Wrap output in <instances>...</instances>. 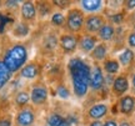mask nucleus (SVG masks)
<instances>
[{
    "label": "nucleus",
    "mask_w": 135,
    "mask_h": 126,
    "mask_svg": "<svg viewBox=\"0 0 135 126\" xmlns=\"http://www.w3.org/2000/svg\"><path fill=\"white\" fill-rule=\"evenodd\" d=\"M79 44V36L69 33H63L59 36V46L65 54H73L78 49Z\"/></svg>",
    "instance_id": "9d476101"
},
{
    "label": "nucleus",
    "mask_w": 135,
    "mask_h": 126,
    "mask_svg": "<svg viewBox=\"0 0 135 126\" xmlns=\"http://www.w3.org/2000/svg\"><path fill=\"white\" fill-rule=\"evenodd\" d=\"M11 78H13V74L10 73L9 69L5 66V64L3 63V60L0 59V91L9 84Z\"/></svg>",
    "instance_id": "b1692460"
},
{
    "label": "nucleus",
    "mask_w": 135,
    "mask_h": 126,
    "mask_svg": "<svg viewBox=\"0 0 135 126\" xmlns=\"http://www.w3.org/2000/svg\"><path fill=\"white\" fill-rule=\"evenodd\" d=\"M3 63L13 75L19 73L29 60V50L24 43H14L3 54Z\"/></svg>",
    "instance_id": "f03ea898"
},
{
    "label": "nucleus",
    "mask_w": 135,
    "mask_h": 126,
    "mask_svg": "<svg viewBox=\"0 0 135 126\" xmlns=\"http://www.w3.org/2000/svg\"><path fill=\"white\" fill-rule=\"evenodd\" d=\"M123 6H124L128 11H134L135 10V0H126V1H123Z\"/></svg>",
    "instance_id": "7c9ffc66"
},
{
    "label": "nucleus",
    "mask_w": 135,
    "mask_h": 126,
    "mask_svg": "<svg viewBox=\"0 0 135 126\" xmlns=\"http://www.w3.org/2000/svg\"><path fill=\"white\" fill-rule=\"evenodd\" d=\"M104 87H105V74H104L100 65L95 64L94 66H91L90 89L93 91H100Z\"/></svg>",
    "instance_id": "1a4fd4ad"
},
{
    "label": "nucleus",
    "mask_w": 135,
    "mask_h": 126,
    "mask_svg": "<svg viewBox=\"0 0 135 126\" xmlns=\"http://www.w3.org/2000/svg\"><path fill=\"white\" fill-rule=\"evenodd\" d=\"M14 105L18 109H23V107H26L30 102V92L26 91V90H19L14 95Z\"/></svg>",
    "instance_id": "412c9836"
},
{
    "label": "nucleus",
    "mask_w": 135,
    "mask_h": 126,
    "mask_svg": "<svg viewBox=\"0 0 135 126\" xmlns=\"http://www.w3.org/2000/svg\"><path fill=\"white\" fill-rule=\"evenodd\" d=\"M36 121V114L33 107L26 106L19 109L14 117L15 126H34Z\"/></svg>",
    "instance_id": "39448f33"
},
{
    "label": "nucleus",
    "mask_w": 135,
    "mask_h": 126,
    "mask_svg": "<svg viewBox=\"0 0 135 126\" xmlns=\"http://www.w3.org/2000/svg\"><path fill=\"white\" fill-rule=\"evenodd\" d=\"M126 45L131 50L135 49V31L134 30H131L130 33L128 34V36H126Z\"/></svg>",
    "instance_id": "cd10ccee"
},
{
    "label": "nucleus",
    "mask_w": 135,
    "mask_h": 126,
    "mask_svg": "<svg viewBox=\"0 0 135 126\" xmlns=\"http://www.w3.org/2000/svg\"><path fill=\"white\" fill-rule=\"evenodd\" d=\"M110 87H111V92L116 97H121L130 90V80H129V78L126 76L125 74L116 75L115 78L113 79V83H111Z\"/></svg>",
    "instance_id": "6e6552de"
},
{
    "label": "nucleus",
    "mask_w": 135,
    "mask_h": 126,
    "mask_svg": "<svg viewBox=\"0 0 135 126\" xmlns=\"http://www.w3.org/2000/svg\"><path fill=\"white\" fill-rule=\"evenodd\" d=\"M133 116H134V119H135V112H134V114H133Z\"/></svg>",
    "instance_id": "c9c22d12"
},
{
    "label": "nucleus",
    "mask_w": 135,
    "mask_h": 126,
    "mask_svg": "<svg viewBox=\"0 0 135 126\" xmlns=\"http://www.w3.org/2000/svg\"><path fill=\"white\" fill-rule=\"evenodd\" d=\"M88 126H103V121H100V120H93V121L89 122Z\"/></svg>",
    "instance_id": "473e14b6"
},
{
    "label": "nucleus",
    "mask_w": 135,
    "mask_h": 126,
    "mask_svg": "<svg viewBox=\"0 0 135 126\" xmlns=\"http://www.w3.org/2000/svg\"><path fill=\"white\" fill-rule=\"evenodd\" d=\"M103 126H119V122L116 121V119H106L105 121L103 122Z\"/></svg>",
    "instance_id": "2f4dec72"
},
{
    "label": "nucleus",
    "mask_w": 135,
    "mask_h": 126,
    "mask_svg": "<svg viewBox=\"0 0 135 126\" xmlns=\"http://www.w3.org/2000/svg\"><path fill=\"white\" fill-rule=\"evenodd\" d=\"M109 114V105L106 102H95L94 105L89 107L86 115L90 119V121L93 120H100L104 119Z\"/></svg>",
    "instance_id": "ddd939ff"
},
{
    "label": "nucleus",
    "mask_w": 135,
    "mask_h": 126,
    "mask_svg": "<svg viewBox=\"0 0 135 126\" xmlns=\"http://www.w3.org/2000/svg\"><path fill=\"white\" fill-rule=\"evenodd\" d=\"M99 40L95 35H88L84 34L83 36L79 38V44H78V49L84 54H90L97 46Z\"/></svg>",
    "instance_id": "f3484780"
},
{
    "label": "nucleus",
    "mask_w": 135,
    "mask_h": 126,
    "mask_svg": "<svg viewBox=\"0 0 135 126\" xmlns=\"http://www.w3.org/2000/svg\"><path fill=\"white\" fill-rule=\"evenodd\" d=\"M49 99V89L44 84H35L30 90V102L34 106H41Z\"/></svg>",
    "instance_id": "0eeeda50"
},
{
    "label": "nucleus",
    "mask_w": 135,
    "mask_h": 126,
    "mask_svg": "<svg viewBox=\"0 0 135 126\" xmlns=\"http://www.w3.org/2000/svg\"><path fill=\"white\" fill-rule=\"evenodd\" d=\"M0 126H14V122L10 116L4 115V116H0Z\"/></svg>",
    "instance_id": "c85d7f7f"
},
{
    "label": "nucleus",
    "mask_w": 135,
    "mask_h": 126,
    "mask_svg": "<svg viewBox=\"0 0 135 126\" xmlns=\"http://www.w3.org/2000/svg\"><path fill=\"white\" fill-rule=\"evenodd\" d=\"M40 75V66L35 61H28L19 71V76L25 80H35Z\"/></svg>",
    "instance_id": "2eb2a0df"
},
{
    "label": "nucleus",
    "mask_w": 135,
    "mask_h": 126,
    "mask_svg": "<svg viewBox=\"0 0 135 126\" xmlns=\"http://www.w3.org/2000/svg\"><path fill=\"white\" fill-rule=\"evenodd\" d=\"M66 21H65V28L66 33L69 34H80L84 30V21H85V14L79 6H71L66 10L65 14Z\"/></svg>",
    "instance_id": "7ed1b4c3"
},
{
    "label": "nucleus",
    "mask_w": 135,
    "mask_h": 126,
    "mask_svg": "<svg viewBox=\"0 0 135 126\" xmlns=\"http://www.w3.org/2000/svg\"><path fill=\"white\" fill-rule=\"evenodd\" d=\"M115 35H116V28L111 24V23L105 21V24L101 26L100 30L98 31V34L95 35V36L98 38V40H99L100 43L108 44L114 40Z\"/></svg>",
    "instance_id": "4468645a"
},
{
    "label": "nucleus",
    "mask_w": 135,
    "mask_h": 126,
    "mask_svg": "<svg viewBox=\"0 0 135 126\" xmlns=\"http://www.w3.org/2000/svg\"><path fill=\"white\" fill-rule=\"evenodd\" d=\"M105 18L101 14H93L85 15V21H84V30L88 35H97L100 28L105 24Z\"/></svg>",
    "instance_id": "423d86ee"
},
{
    "label": "nucleus",
    "mask_w": 135,
    "mask_h": 126,
    "mask_svg": "<svg viewBox=\"0 0 135 126\" xmlns=\"http://www.w3.org/2000/svg\"><path fill=\"white\" fill-rule=\"evenodd\" d=\"M130 85H131V87H133V90H134V91H135V71H133V74H131Z\"/></svg>",
    "instance_id": "f704fd0d"
},
{
    "label": "nucleus",
    "mask_w": 135,
    "mask_h": 126,
    "mask_svg": "<svg viewBox=\"0 0 135 126\" xmlns=\"http://www.w3.org/2000/svg\"><path fill=\"white\" fill-rule=\"evenodd\" d=\"M19 15L21 21H24L29 25H33L38 19V11H36L35 1H31V0L21 1L19 8Z\"/></svg>",
    "instance_id": "20e7f679"
},
{
    "label": "nucleus",
    "mask_w": 135,
    "mask_h": 126,
    "mask_svg": "<svg viewBox=\"0 0 135 126\" xmlns=\"http://www.w3.org/2000/svg\"><path fill=\"white\" fill-rule=\"evenodd\" d=\"M3 4H4V6L6 9H19L21 3L20 1H11V0H9V1H4Z\"/></svg>",
    "instance_id": "c756f323"
},
{
    "label": "nucleus",
    "mask_w": 135,
    "mask_h": 126,
    "mask_svg": "<svg viewBox=\"0 0 135 126\" xmlns=\"http://www.w3.org/2000/svg\"><path fill=\"white\" fill-rule=\"evenodd\" d=\"M55 94H56V96H58L59 99H61V100H69L70 96H71L70 89H69L66 85H64V84H59L58 86H56Z\"/></svg>",
    "instance_id": "bb28decb"
},
{
    "label": "nucleus",
    "mask_w": 135,
    "mask_h": 126,
    "mask_svg": "<svg viewBox=\"0 0 135 126\" xmlns=\"http://www.w3.org/2000/svg\"><path fill=\"white\" fill-rule=\"evenodd\" d=\"M65 21H66V18L63 11H53V14L50 15V24L54 28H58V29L65 28Z\"/></svg>",
    "instance_id": "393cba45"
},
{
    "label": "nucleus",
    "mask_w": 135,
    "mask_h": 126,
    "mask_svg": "<svg viewBox=\"0 0 135 126\" xmlns=\"http://www.w3.org/2000/svg\"><path fill=\"white\" fill-rule=\"evenodd\" d=\"M36 11H38V18L40 19H45L46 16L53 14V5L49 1H36Z\"/></svg>",
    "instance_id": "5701e85b"
},
{
    "label": "nucleus",
    "mask_w": 135,
    "mask_h": 126,
    "mask_svg": "<svg viewBox=\"0 0 135 126\" xmlns=\"http://www.w3.org/2000/svg\"><path fill=\"white\" fill-rule=\"evenodd\" d=\"M108 54H109V46L105 43H99L97 44V46L94 48L91 53L89 54V56L95 61V63H103L108 59Z\"/></svg>",
    "instance_id": "a211bd4d"
},
{
    "label": "nucleus",
    "mask_w": 135,
    "mask_h": 126,
    "mask_svg": "<svg viewBox=\"0 0 135 126\" xmlns=\"http://www.w3.org/2000/svg\"><path fill=\"white\" fill-rule=\"evenodd\" d=\"M101 69H103L104 74H106V75H110V76H116L118 74L120 73L121 66H120V64H119V61H118L116 59L108 58L105 61H103Z\"/></svg>",
    "instance_id": "aec40b11"
},
{
    "label": "nucleus",
    "mask_w": 135,
    "mask_h": 126,
    "mask_svg": "<svg viewBox=\"0 0 135 126\" xmlns=\"http://www.w3.org/2000/svg\"><path fill=\"white\" fill-rule=\"evenodd\" d=\"M45 126H46V125H45Z\"/></svg>",
    "instance_id": "58836bf2"
},
{
    "label": "nucleus",
    "mask_w": 135,
    "mask_h": 126,
    "mask_svg": "<svg viewBox=\"0 0 135 126\" xmlns=\"http://www.w3.org/2000/svg\"><path fill=\"white\" fill-rule=\"evenodd\" d=\"M119 64H120L121 68H130L131 65L135 61V53L134 50H131L129 48L123 49L120 53L118 54V59H116Z\"/></svg>",
    "instance_id": "6ab92c4d"
},
{
    "label": "nucleus",
    "mask_w": 135,
    "mask_h": 126,
    "mask_svg": "<svg viewBox=\"0 0 135 126\" xmlns=\"http://www.w3.org/2000/svg\"><path fill=\"white\" fill-rule=\"evenodd\" d=\"M30 33H31V25L26 24V23L21 21V20L16 21V23L11 26V30H10L11 36L18 40L26 39L30 35Z\"/></svg>",
    "instance_id": "dca6fc26"
},
{
    "label": "nucleus",
    "mask_w": 135,
    "mask_h": 126,
    "mask_svg": "<svg viewBox=\"0 0 135 126\" xmlns=\"http://www.w3.org/2000/svg\"><path fill=\"white\" fill-rule=\"evenodd\" d=\"M46 126H70V122L63 115L58 112H51L46 117Z\"/></svg>",
    "instance_id": "4be33fe9"
},
{
    "label": "nucleus",
    "mask_w": 135,
    "mask_h": 126,
    "mask_svg": "<svg viewBox=\"0 0 135 126\" xmlns=\"http://www.w3.org/2000/svg\"><path fill=\"white\" fill-rule=\"evenodd\" d=\"M68 73L71 81V92L76 99H84L90 90V64L81 58H71L68 61Z\"/></svg>",
    "instance_id": "f257e3e1"
},
{
    "label": "nucleus",
    "mask_w": 135,
    "mask_h": 126,
    "mask_svg": "<svg viewBox=\"0 0 135 126\" xmlns=\"http://www.w3.org/2000/svg\"><path fill=\"white\" fill-rule=\"evenodd\" d=\"M134 53H135V49H134Z\"/></svg>",
    "instance_id": "e433bc0d"
},
{
    "label": "nucleus",
    "mask_w": 135,
    "mask_h": 126,
    "mask_svg": "<svg viewBox=\"0 0 135 126\" xmlns=\"http://www.w3.org/2000/svg\"><path fill=\"white\" fill-rule=\"evenodd\" d=\"M118 110L124 116H133L135 112V96L134 95H124L118 100Z\"/></svg>",
    "instance_id": "9b49d317"
},
{
    "label": "nucleus",
    "mask_w": 135,
    "mask_h": 126,
    "mask_svg": "<svg viewBox=\"0 0 135 126\" xmlns=\"http://www.w3.org/2000/svg\"><path fill=\"white\" fill-rule=\"evenodd\" d=\"M119 126H133V124H131L129 120H126V119H123V120L119 122Z\"/></svg>",
    "instance_id": "72a5a7b5"
},
{
    "label": "nucleus",
    "mask_w": 135,
    "mask_h": 126,
    "mask_svg": "<svg viewBox=\"0 0 135 126\" xmlns=\"http://www.w3.org/2000/svg\"><path fill=\"white\" fill-rule=\"evenodd\" d=\"M133 126H134V125H133Z\"/></svg>",
    "instance_id": "4c0bfd02"
},
{
    "label": "nucleus",
    "mask_w": 135,
    "mask_h": 126,
    "mask_svg": "<svg viewBox=\"0 0 135 126\" xmlns=\"http://www.w3.org/2000/svg\"><path fill=\"white\" fill-rule=\"evenodd\" d=\"M43 46L46 50L51 51V50H55V49L59 46V38L55 36L54 34H49L44 38V43H43Z\"/></svg>",
    "instance_id": "a878e982"
},
{
    "label": "nucleus",
    "mask_w": 135,
    "mask_h": 126,
    "mask_svg": "<svg viewBox=\"0 0 135 126\" xmlns=\"http://www.w3.org/2000/svg\"><path fill=\"white\" fill-rule=\"evenodd\" d=\"M104 4H105V1H103V0H80L79 8L83 10L84 14H100V11L105 6Z\"/></svg>",
    "instance_id": "f8f14e48"
}]
</instances>
